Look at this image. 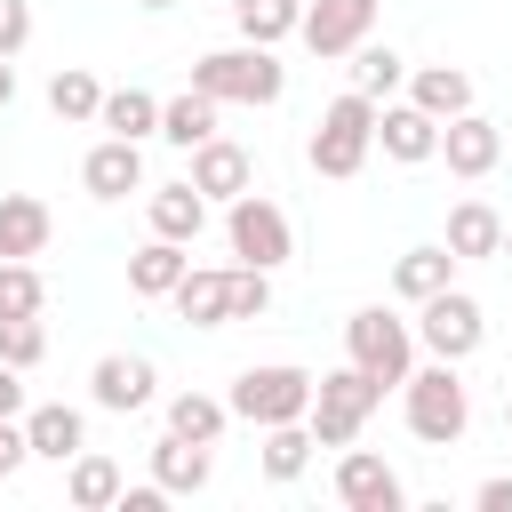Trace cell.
Wrapping results in <instances>:
<instances>
[{"label":"cell","mask_w":512,"mask_h":512,"mask_svg":"<svg viewBox=\"0 0 512 512\" xmlns=\"http://www.w3.org/2000/svg\"><path fill=\"white\" fill-rule=\"evenodd\" d=\"M192 88H208L216 104H280L288 64H280L264 40H240V48H208V56L192 64Z\"/></svg>","instance_id":"cell-1"},{"label":"cell","mask_w":512,"mask_h":512,"mask_svg":"<svg viewBox=\"0 0 512 512\" xmlns=\"http://www.w3.org/2000/svg\"><path fill=\"white\" fill-rule=\"evenodd\" d=\"M400 400H408V432H416L424 448H456V440H464V424H472V392H464V376H456V360H432V368H408V384H400Z\"/></svg>","instance_id":"cell-2"},{"label":"cell","mask_w":512,"mask_h":512,"mask_svg":"<svg viewBox=\"0 0 512 512\" xmlns=\"http://www.w3.org/2000/svg\"><path fill=\"white\" fill-rule=\"evenodd\" d=\"M312 384H320L312 368H296V360H264V368H240L224 400H232L240 424L264 432V424H296V416H312Z\"/></svg>","instance_id":"cell-3"},{"label":"cell","mask_w":512,"mask_h":512,"mask_svg":"<svg viewBox=\"0 0 512 512\" xmlns=\"http://www.w3.org/2000/svg\"><path fill=\"white\" fill-rule=\"evenodd\" d=\"M368 152H376V96L344 88V96L312 120V168L344 184V176H360V168H368Z\"/></svg>","instance_id":"cell-4"},{"label":"cell","mask_w":512,"mask_h":512,"mask_svg":"<svg viewBox=\"0 0 512 512\" xmlns=\"http://www.w3.org/2000/svg\"><path fill=\"white\" fill-rule=\"evenodd\" d=\"M376 400H384V384H376L368 368H352V360H344V368H328V376L312 384V416H304V424H312V440H320V448H352V440H360V424L376 416Z\"/></svg>","instance_id":"cell-5"},{"label":"cell","mask_w":512,"mask_h":512,"mask_svg":"<svg viewBox=\"0 0 512 512\" xmlns=\"http://www.w3.org/2000/svg\"><path fill=\"white\" fill-rule=\"evenodd\" d=\"M344 360L368 368L376 384H408V368H416V328H408L400 312H384V304H360V312L344 320Z\"/></svg>","instance_id":"cell-6"},{"label":"cell","mask_w":512,"mask_h":512,"mask_svg":"<svg viewBox=\"0 0 512 512\" xmlns=\"http://www.w3.org/2000/svg\"><path fill=\"white\" fill-rule=\"evenodd\" d=\"M224 240H232V256L240 264H288V248H296V232H288V216L264 200V192H240V200H224Z\"/></svg>","instance_id":"cell-7"},{"label":"cell","mask_w":512,"mask_h":512,"mask_svg":"<svg viewBox=\"0 0 512 512\" xmlns=\"http://www.w3.org/2000/svg\"><path fill=\"white\" fill-rule=\"evenodd\" d=\"M416 312H424V320H416V344H424L432 360H472L480 336H488V320H480V304H472L464 288H440V296H424Z\"/></svg>","instance_id":"cell-8"},{"label":"cell","mask_w":512,"mask_h":512,"mask_svg":"<svg viewBox=\"0 0 512 512\" xmlns=\"http://www.w3.org/2000/svg\"><path fill=\"white\" fill-rule=\"evenodd\" d=\"M336 504H344V512H400L408 488H400V472H392L384 456L344 448V456H336Z\"/></svg>","instance_id":"cell-9"},{"label":"cell","mask_w":512,"mask_h":512,"mask_svg":"<svg viewBox=\"0 0 512 512\" xmlns=\"http://www.w3.org/2000/svg\"><path fill=\"white\" fill-rule=\"evenodd\" d=\"M368 32H376V0H312L296 40H304L312 56H352Z\"/></svg>","instance_id":"cell-10"},{"label":"cell","mask_w":512,"mask_h":512,"mask_svg":"<svg viewBox=\"0 0 512 512\" xmlns=\"http://www.w3.org/2000/svg\"><path fill=\"white\" fill-rule=\"evenodd\" d=\"M440 128H448V120H432L424 104H376V144H384V160H400V168L440 160Z\"/></svg>","instance_id":"cell-11"},{"label":"cell","mask_w":512,"mask_h":512,"mask_svg":"<svg viewBox=\"0 0 512 512\" xmlns=\"http://www.w3.org/2000/svg\"><path fill=\"white\" fill-rule=\"evenodd\" d=\"M440 160H448V176L480 184V176L504 160V128H496V120H480V112H456V120L440 128Z\"/></svg>","instance_id":"cell-12"},{"label":"cell","mask_w":512,"mask_h":512,"mask_svg":"<svg viewBox=\"0 0 512 512\" xmlns=\"http://www.w3.org/2000/svg\"><path fill=\"white\" fill-rule=\"evenodd\" d=\"M152 360H136V352H104L96 368H88V392H96V408H112V416H136V408H152Z\"/></svg>","instance_id":"cell-13"},{"label":"cell","mask_w":512,"mask_h":512,"mask_svg":"<svg viewBox=\"0 0 512 512\" xmlns=\"http://www.w3.org/2000/svg\"><path fill=\"white\" fill-rule=\"evenodd\" d=\"M192 184L208 200H240V192H256V160L232 136H208V144H192Z\"/></svg>","instance_id":"cell-14"},{"label":"cell","mask_w":512,"mask_h":512,"mask_svg":"<svg viewBox=\"0 0 512 512\" xmlns=\"http://www.w3.org/2000/svg\"><path fill=\"white\" fill-rule=\"evenodd\" d=\"M152 480H160L168 496H200V488L216 480V456H208V440H184V432L152 440Z\"/></svg>","instance_id":"cell-15"},{"label":"cell","mask_w":512,"mask_h":512,"mask_svg":"<svg viewBox=\"0 0 512 512\" xmlns=\"http://www.w3.org/2000/svg\"><path fill=\"white\" fill-rule=\"evenodd\" d=\"M80 184H88L96 200H128V192L144 184V152H136L128 136H104V144L80 160Z\"/></svg>","instance_id":"cell-16"},{"label":"cell","mask_w":512,"mask_h":512,"mask_svg":"<svg viewBox=\"0 0 512 512\" xmlns=\"http://www.w3.org/2000/svg\"><path fill=\"white\" fill-rule=\"evenodd\" d=\"M24 440H32V456H48V464H72V456L88 448V424H80V408H64V400H40V408H24Z\"/></svg>","instance_id":"cell-17"},{"label":"cell","mask_w":512,"mask_h":512,"mask_svg":"<svg viewBox=\"0 0 512 512\" xmlns=\"http://www.w3.org/2000/svg\"><path fill=\"white\" fill-rule=\"evenodd\" d=\"M48 232H56V216H48V200L40 192H0V256H40L48 248Z\"/></svg>","instance_id":"cell-18"},{"label":"cell","mask_w":512,"mask_h":512,"mask_svg":"<svg viewBox=\"0 0 512 512\" xmlns=\"http://www.w3.org/2000/svg\"><path fill=\"white\" fill-rule=\"evenodd\" d=\"M448 248H456V264L504 256V216H496L488 200H456V208H448Z\"/></svg>","instance_id":"cell-19"},{"label":"cell","mask_w":512,"mask_h":512,"mask_svg":"<svg viewBox=\"0 0 512 512\" xmlns=\"http://www.w3.org/2000/svg\"><path fill=\"white\" fill-rule=\"evenodd\" d=\"M144 208H152V232H160V240H200V224H208V192H200L192 176H184V184H160Z\"/></svg>","instance_id":"cell-20"},{"label":"cell","mask_w":512,"mask_h":512,"mask_svg":"<svg viewBox=\"0 0 512 512\" xmlns=\"http://www.w3.org/2000/svg\"><path fill=\"white\" fill-rule=\"evenodd\" d=\"M184 272H192L184 240H160V232L128 256V288H136V296H176V280H184Z\"/></svg>","instance_id":"cell-21"},{"label":"cell","mask_w":512,"mask_h":512,"mask_svg":"<svg viewBox=\"0 0 512 512\" xmlns=\"http://www.w3.org/2000/svg\"><path fill=\"white\" fill-rule=\"evenodd\" d=\"M392 288H400L408 304H424V296L456 288V248L440 240V248H408V256H392Z\"/></svg>","instance_id":"cell-22"},{"label":"cell","mask_w":512,"mask_h":512,"mask_svg":"<svg viewBox=\"0 0 512 512\" xmlns=\"http://www.w3.org/2000/svg\"><path fill=\"white\" fill-rule=\"evenodd\" d=\"M168 304H176V320H192V328H224V320H232V272H184Z\"/></svg>","instance_id":"cell-23"},{"label":"cell","mask_w":512,"mask_h":512,"mask_svg":"<svg viewBox=\"0 0 512 512\" xmlns=\"http://www.w3.org/2000/svg\"><path fill=\"white\" fill-rule=\"evenodd\" d=\"M408 104H424L432 120H456V112H472V72L424 64V72H408Z\"/></svg>","instance_id":"cell-24"},{"label":"cell","mask_w":512,"mask_h":512,"mask_svg":"<svg viewBox=\"0 0 512 512\" xmlns=\"http://www.w3.org/2000/svg\"><path fill=\"white\" fill-rule=\"evenodd\" d=\"M120 488H128V480H120V464H112V456H96V448H80V456H72V472H64V496H72L80 512H112V504H120Z\"/></svg>","instance_id":"cell-25"},{"label":"cell","mask_w":512,"mask_h":512,"mask_svg":"<svg viewBox=\"0 0 512 512\" xmlns=\"http://www.w3.org/2000/svg\"><path fill=\"white\" fill-rule=\"evenodd\" d=\"M48 112H56L64 128L96 120V112H104V80H96L88 64H56V80H48Z\"/></svg>","instance_id":"cell-26"},{"label":"cell","mask_w":512,"mask_h":512,"mask_svg":"<svg viewBox=\"0 0 512 512\" xmlns=\"http://www.w3.org/2000/svg\"><path fill=\"white\" fill-rule=\"evenodd\" d=\"M96 128H112V136L144 144V136H160V96H152V88H104V112H96Z\"/></svg>","instance_id":"cell-27"},{"label":"cell","mask_w":512,"mask_h":512,"mask_svg":"<svg viewBox=\"0 0 512 512\" xmlns=\"http://www.w3.org/2000/svg\"><path fill=\"white\" fill-rule=\"evenodd\" d=\"M232 24H240V40L280 48V40L304 32V0H232Z\"/></svg>","instance_id":"cell-28"},{"label":"cell","mask_w":512,"mask_h":512,"mask_svg":"<svg viewBox=\"0 0 512 512\" xmlns=\"http://www.w3.org/2000/svg\"><path fill=\"white\" fill-rule=\"evenodd\" d=\"M160 136H168V144H184V152H192V144H208V136H216V96H208V88L168 96V104H160Z\"/></svg>","instance_id":"cell-29"},{"label":"cell","mask_w":512,"mask_h":512,"mask_svg":"<svg viewBox=\"0 0 512 512\" xmlns=\"http://www.w3.org/2000/svg\"><path fill=\"white\" fill-rule=\"evenodd\" d=\"M312 448H320V440H312V424H304V416H296V424H264V480H280V488H288V480H304Z\"/></svg>","instance_id":"cell-30"},{"label":"cell","mask_w":512,"mask_h":512,"mask_svg":"<svg viewBox=\"0 0 512 512\" xmlns=\"http://www.w3.org/2000/svg\"><path fill=\"white\" fill-rule=\"evenodd\" d=\"M352 88L384 104L392 88H408V56H400V48H384V40H360V48H352Z\"/></svg>","instance_id":"cell-31"},{"label":"cell","mask_w":512,"mask_h":512,"mask_svg":"<svg viewBox=\"0 0 512 512\" xmlns=\"http://www.w3.org/2000/svg\"><path fill=\"white\" fill-rule=\"evenodd\" d=\"M224 424H232V400H216V392H176L168 400V432H184V440H224Z\"/></svg>","instance_id":"cell-32"},{"label":"cell","mask_w":512,"mask_h":512,"mask_svg":"<svg viewBox=\"0 0 512 512\" xmlns=\"http://www.w3.org/2000/svg\"><path fill=\"white\" fill-rule=\"evenodd\" d=\"M0 360H8V368H40V360H48L40 312H8V320H0Z\"/></svg>","instance_id":"cell-33"},{"label":"cell","mask_w":512,"mask_h":512,"mask_svg":"<svg viewBox=\"0 0 512 512\" xmlns=\"http://www.w3.org/2000/svg\"><path fill=\"white\" fill-rule=\"evenodd\" d=\"M48 304V280L24 264V256H0V320L8 312H40Z\"/></svg>","instance_id":"cell-34"},{"label":"cell","mask_w":512,"mask_h":512,"mask_svg":"<svg viewBox=\"0 0 512 512\" xmlns=\"http://www.w3.org/2000/svg\"><path fill=\"white\" fill-rule=\"evenodd\" d=\"M272 312V272L264 264H240L232 272V320H264Z\"/></svg>","instance_id":"cell-35"},{"label":"cell","mask_w":512,"mask_h":512,"mask_svg":"<svg viewBox=\"0 0 512 512\" xmlns=\"http://www.w3.org/2000/svg\"><path fill=\"white\" fill-rule=\"evenodd\" d=\"M24 456H32L24 416H0V480H16V472H24Z\"/></svg>","instance_id":"cell-36"},{"label":"cell","mask_w":512,"mask_h":512,"mask_svg":"<svg viewBox=\"0 0 512 512\" xmlns=\"http://www.w3.org/2000/svg\"><path fill=\"white\" fill-rule=\"evenodd\" d=\"M32 40V0H0V56H16Z\"/></svg>","instance_id":"cell-37"},{"label":"cell","mask_w":512,"mask_h":512,"mask_svg":"<svg viewBox=\"0 0 512 512\" xmlns=\"http://www.w3.org/2000/svg\"><path fill=\"white\" fill-rule=\"evenodd\" d=\"M168 504V488L160 480H144V488H120V512H160Z\"/></svg>","instance_id":"cell-38"},{"label":"cell","mask_w":512,"mask_h":512,"mask_svg":"<svg viewBox=\"0 0 512 512\" xmlns=\"http://www.w3.org/2000/svg\"><path fill=\"white\" fill-rule=\"evenodd\" d=\"M0 416H24V368L0 360Z\"/></svg>","instance_id":"cell-39"},{"label":"cell","mask_w":512,"mask_h":512,"mask_svg":"<svg viewBox=\"0 0 512 512\" xmlns=\"http://www.w3.org/2000/svg\"><path fill=\"white\" fill-rule=\"evenodd\" d=\"M480 512H512V480H504V472L480 480Z\"/></svg>","instance_id":"cell-40"},{"label":"cell","mask_w":512,"mask_h":512,"mask_svg":"<svg viewBox=\"0 0 512 512\" xmlns=\"http://www.w3.org/2000/svg\"><path fill=\"white\" fill-rule=\"evenodd\" d=\"M8 104H16V64L0 56V112H8Z\"/></svg>","instance_id":"cell-41"},{"label":"cell","mask_w":512,"mask_h":512,"mask_svg":"<svg viewBox=\"0 0 512 512\" xmlns=\"http://www.w3.org/2000/svg\"><path fill=\"white\" fill-rule=\"evenodd\" d=\"M136 8H176V0H136Z\"/></svg>","instance_id":"cell-42"},{"label":"cell","mask_w":512,"mask_h":512,"mask_svg":"<svg viewBox=\"0 0 512 512\" xmlns=\"http://www.w3.org/2000/svg\"><path fill=\"white\" fill-rule=\"evenodd\" d=\"M504 256H512V224H504Z\"/></svg>","instance_id":"cell-43"},{"label":"cell","mask_w":512,"mask_h":512,"mask_svg":"<svg viewBox=\"0 0 512 512\" xmlns=\"http://www.w3.org/2000/svg\"><path fill=\"white\" fill-rule=\"evenodd\" d=\"M504 424H512V400H504Z\"/></svg>","instance_id":"cell-44"}]
</instances>
